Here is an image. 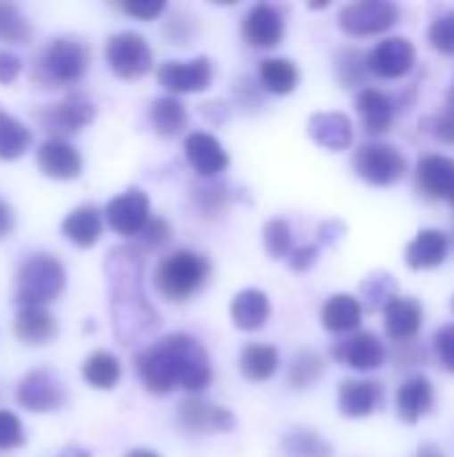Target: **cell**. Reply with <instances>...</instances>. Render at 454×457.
I'll list each match as a JSON object with an SVG mask.
<instances>
[{"instance_id": "cell-38", "label": "cell", "mask_w": 454, "mask_h": 457, "mask_svg": "<svg viewBox=\"0 0 454 457\" xmlns=\"http://www.w3.org/2000/svg\"><path fill=\"white\" fill-rule=\"evenodd\" d=\"M32 24L24 11L13 3H0V40L5 43H29Z\"/></svg>"}, {"instance_id": "cell-54", "label": "cell", "mask_w": 454, "mask_h": 457, "mask_svg": "<svg viewBox=\"0 0 454 457\" xmlns=\"http://www.w3.org/2000/svg\"><path fill=\"white\" fill-rule=\"evenodd\" d=\"M343 233H345L343 222H324V225L318 228V236H321L324 244H334Z\"/></svg>"}, {"instance_id": "cell-7", "label": "cell", "mask_w": 454, "mask_h": 457, "mask_svg": "<svg viewBox=\"0 0 454 457\" xmlns=\"http://www.w3.org/2000/svg\"><path fill=\"white\" fill-rule=\"evenodd\" d=\"M353 169L364 182L375 187H388L396 185L409 166L399 147L385 142H367L353 153Z\"/></svg>"}, {"instance_id": "cell-15", "label": "cell", "mask_w": 454, "mask_h": 457, "mask_svg": "<svg viewBox=\"0 0 454 457\" xmlns=\"http://www.w3.org/2000/svg\"><path fill=\"white\" fill-rule=\"evenodd\" d=\"M64 388L48 370H32L19 380L16 402L29 412H54L64 404Z\"/></svg>"}, {"instance_id": "cell-53", "label": "cell", "mask_w": 454, "mask_h": 457, "mask_svg": "<svg viewBox=\"0 0 454 457\" xmlns=\"http://www.w3.org/2000/svg\"><path fill=\"white\" fill-rule=\"evenodd\" d=\"M16 228V212L5 198H0V238H5Z\"/></svg>"}, {"instance_id": "cell-18", "label": "cell", "mask_w": 454, "mask_h": 457, "mask_svg": "<svg viewBox=\"0 0 454 457\" xmlns=\"http://www.w3.org/2000/svg\"><path fill=\"white\" fill-rule=\"evenodd\" d=\"M185 158L190 163V169L203 177V179H211L217 174H222L230 163L227 158V150L222 147V142L206 131H193L187 134L185 139Z\"/></svg>"}, {"instance_id": "cell-42", "label": "cell", "mask_w": 454, "mask_h": 457, "mask_svg": "<svg viewBox=\"0 0 454 457\" xmlns=\"http://www.w3.org/2000/svg\"><path fill=\"white\" fill-rule=\"evenodd\" d=\"M428 40L431 46L444 54V56H454V8L452 11H444L439 13L431 27H428Z\"/></svg>"}, {"instance_id": "cell-33", "label": "cell", "mask_w": 454, "mask_h": 457, "mask_svg": "<svg viewBox=\"0 0 454 457\" xmlns=\"http://www.w3.org/2000/svg\"><path fill=\"white\" fill-rule=\"evenodd\" d=\"M83 380L96 391H112L120 380V361L110 351H94L80 370Z\"/></svg>"}, {"instance_id": "cell-57", "label": "cell", "mask_w": 454, "mask_h": 457, "mask_svg": "<svg viewBox=\"0 0 454 457\" xmlns=\"http://www.w3.org/2000/svg\"><path fill=\"white\" fill-rule=\"evenodd\" d=\"M447 110H454V80L452 86H450V91H447Z\"/></svg>"}, {"instance_id": "cell-27", "label": "cell", "mask_w": 454, "mask_h": 457, "mask_svg": "<svg viewBox=\"0 0 454 457\" xmlns=\"http://www.w3.org/2000/svg\"><path fill=\"white\" fill-rule=\"evenodd\" d=\"M396 410L401 415L404 423L415 426L420 423V418H425L433 410V386L428 378H409L401 383L399 394H396Z\"/></svg>"}, {"instance_id": "cell-24", "label": "cell", "mask_w": 454, "mask_h": 457, "mask_svg": "<svg viewBox=\"0 0 454 457\" xmlns=\"http://www.w3.org/2000/svg\"><path fill=\"white\" fill-rule=\"evenodd\" d=\"M450 254V236L444 230H433L425 228L417 233V238L407 246L404 260L409 268L415 270H428V268H439Z\"/></svg>"}, {"instance_id": "cell-37", "label": "cell", "mask_w": 454, "mask_h": 457, "mask_svg": "<svg viewBox=\"0 0 454 457\" xmlns=\"http://www.w3.org/2000/svg\"><path fill=\"white\" fill-rule=\"evenodd\" d=\"M324 375V359L316 351H302L294 356L292 367H289V386L302 391V388H313Z\"/></svg>"}, {"instance_id": "cell-21", "label": "cell", "mask_w": 454, "mask_h": 457, "mask_svg": "<svg viewBox=\"0 0 454 457\" xmlns=\"http://www.w3.org/2000/svg\"><path fill=\"white\" fill-rule=\"evenodd\" d=\"M356 110L361 115V126L369 137H380L385 131H391L393 118H396V107L393 99L388 94H383L380 88L364 86L356 96Z\"/></svg>"}, {"instance_id": "cell-34", "label": "cell", "mask_w": 454, "mask_h": 457, "mask_svg": "<svg viewBox=\"0 0 454 457\" xmlns=\"http://www.w3.org/2000/svg\"><path fill=\"white\" fill-rule=\"evenodd\" d=\"M32 145V131L19 118L0 112V161H19Z\"/></svg>"}, {"instance_id": "cell-13", "label": "cell", "mask_w": 454, "mask_h": 457, "mask_svg": "<svg viewBox=\"0 0 454 457\" xmlns=\"http://www.w3.org/2000/svg\"><path fill=\"white\" fill-rule=\"evenodd\" d=\"M177 423L190 434H230L235 428V415L227 407L193 396L179 404Z\"/></svg>"}, {"instance_id": "cell-28", "label": "cell", "mask_w": 454, "mask_h": 457, "mask_svg": "<svg viewBox=\"0 0 454 457\" xmlns=\"http://www.w3.org/2000/svg\"><path fill=\"white\" fill-rule=\"evenodd\" d=\"M361 316H364V305H361L359 297H353V295H332L324 303L321 324H324V329H329L334 335H348V332H356L361 327Z\"/></svg>"}, {"instance_id": "cell-58", "label": "cell", "mask_w": 454, "mask_h": 457, "mask_svg": "<svg viewBox=\"0 0 454 457\" xmlns=\"http://www.w3.org/2000/svg\"><path fill=\"white\" fill-rule=\"evenodd\" d=\"M452 311H454V297H452Z\"/></svg>"}, {"instance_id": "cell-56", "label": "cell", "mask_w": 454, "mask_h": 457, "mask_svg": "<svg viewBox=\"0 0 454 457\" xmlns=\"http://www.w3.org/2000/svg\"><path fill=\"white\" fill-rule=\"evenodd\" d=\"M417 457H444V455H442V450H439V447H433V445H423V447H420V453H417Z\"/></svg>"}, {"instance_id": "cell-51", "label": "cell", "mask_w": 454, "mask_h": 457, "mask_svg": "<svg viewBox=\"0 0 454 457\" xmlns=\"http://www.w3.org/2000/svg\"><path fill=\"white\" fill-rule=\"evenodd\" d=\"M21 75V59L13 51H0V83H13Z\"/></svg>"}, {"instance_id": "cell-8", "label": "cell", "mask_w": 454, "mask_h": 457, "mask_svg": "<svg viewBox=\"0 0 454 457\" xmlns=\"http://www.w3.org/2000/svg\"><path fill=\"white\" fill-rule=\"evenodd\" d=\"M40 129L51 134V139H64L70 134L83 131L96 118V107L83 94H70L56 104H45L35 112Z\"/></svg>"}, {"instance_id": "cell-10", "label": "cell", "mask_w": 454, "mask_h": 457, "mask_svg": "<svg viewBox=\"0 0 454 457\" xmlns=\"http://www.w3.org/2000/svg\"><path fill=\"white\" fill-rule=\"evenodd\" d=\"M104 220L118 236H126V238L142 236V230L153 220L147 193L139 190V187H128L120 195L110 198L107 206H104Z\"/></svg>"}, {"instance_id": "cell-2", "label": "cell", "mask_w": 454, "mask_h": 457, "mask_svg": "<svg viewBox=\"0 0 454 457\" xmlns=\"http://www.w3.org/2000/svg\"><path fill=\"white\" fill-rule=\"evenodd\" d=\"M134 364L142 386L158 396H166L174 388H185L187 394L198 396L211 386L214 378L206 348L185 332L166 335L142 348Z\"/></svg>"}, {"instance_id": "cell-12", "label": "cell", "mask_w": 454, "mask_h": 457, "mask_svg": "<svg viewBox=\"0 0 454 457\" xmlns=\"http://www.w3.org/2000/svg\"><path fill=\"white\" fill-rule=\"evenodd\" d=\"M332 356L356 372H375L385 364L388 351L385 343L375 332H353L351 337H343L334 343Z\"/></svg>"}, {"instance_id": "cell-48", "label": "cell", "mask_w": 454, "mask_h": 457, "mask_svg": "<svg viewBox=\"0 0 454 457\" xmlns=\"http://www.w3.org/2000/svg\"><path fill=\"white\" fill-rule=\"evenodd\" d=\"M120 11L128 13V16H136V19H144V21H153L158 19L163 11H166V3L163 0H142V3H120Z\"/></svg>"}, {"instance_id": "cell-50", "label": "cell", "mask_w": 454, "mask_h": 457, "mask_svg": "<svg viewBox=\"0 0 454 457\" xmlns=\"http://www.w3.org/2000/svg\"><path fill=\"white\" fill-rule=\"evenodd\" d=\"M235 99H238V107H260L262 104V96H260V86H252L249 78H241L235 83Z\"/></svg>"}, {"instance_id": "cell-3", "label": "cell", "mask_w": 454, "mask_h": 457, "mask_svg": "<svg viewBox=\"0 0 454 457\" xmlns=\"http://www.w3.org/2000/svg\"><path fill=\"white\" fill-rule=\"evenodd\" d=\"M91 64V51L83 40L75 37H54L48 40L32 67V80L43 88H59L78 83Z\"/></svg>"}, {"instance_id": "cell-11", "label": "cell", "mask_w": 454, "mask_h": 457, "mask_svg": "<svg viewBox=\"0 0 454 457\" xmlns=\"http://www.w3.org/2000/svg\"><path fill=\"white\" fill-rule=\"evenodd\" d=\"M214 80V64L209 56H195L190 62H163L158 67V83L171 94H195L206 91Z\"/></svg>"}, {"instance_id": "cell-31", "label": "cell", "mask_w": 454, "mask_h": 457, "mask_svg": "<svg viewBox=\"0 0 454 457\" xmlns=\"http://www.w3.org/2000/svg\"><path fill=\"white\" fill-rule=\"evenodd\" d=\"M260 83L265 91L270 94H278V96H286L297 88L300 83V70L292 59H284V56H270V59H262L260 62Z\"/></svg>"}, {"instance_id": "cell-25", "label": "cell", "mask_w": 454, "mask_h": 457, "mask_svg": "<svg viewBox=\"0 0 454 457\" xmlns=\"http://www.w3.org/2000/svg\"><path fill=\"white\" fill-rule=\"evenodd\" d=\"M385 332L391 340H412L423 327V305L415 297H393L385 311Z\"/></svg>"}, {"instance_id": "cell-39", "label": "cell", "mask_w": 454, "mask_h": 457, "mask_svg": "<svg viewBox=\"0 0 454 457\" xmlns=\"http://www.w3.org/2000/svg\"><path fill=\"white\" fill-rule=\"evenodd\" d=\"M262 244H265V252L273 257V260H284V257H292V228L286 220H270L265 222L262 228Z\"/></svg>"}, {"instance_id": "cell-32", "label": "cell", "mask_w": 454, "mask_h": 457, "mask_svg": "<svg viewBox=\"0 0 454 457\" xmlns=\"http://www.w3.org/2000/svg\"><path fill=\"white\" fill-rule=\"evenodd\" d=\"M241 375L252 383H265L270 380L276 372H278V364H281V356L273 345H265V343H254V345H246L244 353H241Z\"/></svg>"}, {"instance_id": "cell-20", "label": "cell", "mask_w": 454, "mask_h": 457, "mask_svg": "<svg viewBox=\"0 0 454 457\" xmlns=\"http://www.w3.org/2000/svg\"><path fill=\"white\" fill-rule=\"evenodd\" d=\"M308 134L310 139L329 150V153H343L353 145V123L345 112H313L308 118Z\"/></svg>"}, {"instance_id": "cell-41", "label": "cell", "mask_w": 454, "mask_h": 457, "mask_svg": "<svg viewBox=\"0 0 454 457\" xmlns=\"http://www.w3.org/2000/svg\"><path fill=\"white\" fill-rule=\"evenodd\" d=\"M193 201L198 206V212L203 217H219L227 204H230V195H227V187L225 185H217V182H206L201 187L193 190Z\"/></svg>"}, {"instance_id": "cell-44", "label": "cell", "mask_w": 454, "mask_h": 457, "mask_svg": "<svg viewBox=\"0 0 454 457\" xmlns=\"http://www.w3.org/2000/svg\"><path fill=\"white\" fill-rule=\"evenodd\" d=\"M24 445V426L19 415L0 410V450H19Z\"/></svg>"}, {"instance_id": "cell-55", "label": "cell", "mask_w": 454, "mask_h": 457, "mask_svg": "<svg viewBox=\"0 0 454 457\" xmlns=\"http://www.w3.org/2000/svg\"><path fill=\"white\" fill-rule=\"evenodd\" d=\"M123 457H161L155 450H147V447H134V450H128Z\"/></svg>"}, {"instance_id": "cell-29", "label": "cell", "mask_w": 454, "mask_h": 457, "mask_svg": "<svg viewBox=\"0 0 454 457\" xmlns=\"http://www.w3.org/2000/svg\"><path fill=\"white\" fill-rule=\"evenodd\" d=\"M13 332L24 345H48L59 335V324L45 308H19Z\"/></svg>"}, {"instance_id": "cell-30", "label": "cell", "mask_w": 454, "mask_h": 457, "mask_svg": "<svg viewBox=\"0 0 454 457\" xmlns=\"http://www.w3.org/2000/svg\"><path fill=\"white\" fill-rule=\"evenodd\" d=\"M147 118L158 137H177L187 129V107L171 94L153 99Z\"/></svg>"}, {"instance_id": "cell-36", "label": "cell", "mask_w": 454, "mask_h": 457, "mask_svg": "<svg viewBox=\"0 0 454 457\" xmlns=\"http://www.w3.org/2000/svg\"><path fill=\"white\" fill-rule=\"evenodd\" d=\"M393 297H399V284L388 273H377V276H372V278H367L361 284V305L367 311H380V308L385 311V305Z\"/></svg>"}, {"instance_id": "cell-47", "label": "cell", "mask_w": 454, "mask_h": 457, "mask_svg": "<svg viewBox=\"0 0 454 457\" xmlns=\"http://www.w3.org/2000/svg\"><path fill=\"white\" fill-rule=\"evenodd\" d=\"M169 238H171V228H169V222L161 220V217H153V220L147 222V228L142 230V244H144L147 249H158V246H163Z\"/></svg>"}, {"instance_id": "cell-26", "label": "cell", "mask_w": 454, "mask_h": 457, "mask_svg": "<svg viewBox=\"0 0 454 457\" xmlns=\"http://www.w3.org/2000/svg\"><path fill=\"white\" fill-rule=\"evenodd\" d=\"M270 300L262 289H244L230 303V319L241 332H257L270 319Z\"/></svg>"}, {"instance_id": "cell-49", "label": "cell", "mask_w": 454, "mask_h": 457, "mask_svg": "<svg viewBox=\"0 0 454 457\" xmlns=\"http://www.w3.org/2000/svg\"><path fill=\"white\" fill-rule=\"evenodd\" d=\"M318 254H321V249H318L316 244L300 246V249H294V252H292L289 265H292V270H294V273H308V270L318 262Z\"/></svg>"}, {"instance_id": "cell-46", "label": "cell", "mask_w": 454, "mask_h": 457, "mask_svg": "<svg viewBox=\"0 0 454 457\" xmlns=\"http://www.w3.org/2000/svg\"><path fill=\"white\" fill-rule=\"evenodd\" d=\"M425 131L433 134L436 139L447 142V145H454V110H444L433 118H425L423 120Z\"/></svg>"}, {"instance_id": "cell-59", "label": "cell", "mask_w": 454, "mask_h": 457, "mask_svg": "<svg viewBox=\"0 0 454 457\" xmlns=\"http://www.w3.org/2000/svg\"><path fill=\"white\" fill-rule=\"evenodd\" d=\"M450 204H452V206H454V198H452V201H450Z\"/></svg>"}, {"instance_id": "cell-6", "label": "cell", "mask_w": 454, "mask_h": 457, "mask_svg": "<svg viewBox=\"0 0 454 457\" xmlns=\"http://www.w3.org/2000/svg\"><path fill=\"white\" fill-rule=\"evenodd\" d=\"M104 59L110 70L123 80H136L153 70V48L144 35L134 29H120L107 37Z\"/></svg>"}, {"instance_id": "cell-4", "label": "cell", "mask_w": 454, "mask_h": 457, "mask_svg": "<svg viewBox=\"0 0 454 457\" xmlns=\"http://www.w3.org/2000/svg\"><path fill=\"white\" fill-rule=\"evenodd\" d=\"M209 276L211 262L203 254L193 249H177L158 262L153 281L161 297H166L169 303H185L203 289Z\"/></svg>"}, {"instance_id": "cell-16", "label": "cell", "mask_w": 454, "mask_h": 457, "mask_svg": "<svg viewBox=\"0 0 454 457\" xmlns=\"http://www.w3.org/2000/svg\"><path fill=\"white\" fill-rule=\"evenodd\" d=\"M35 163L40 169V174L51 177V179H78L83 174V155L67 142V139H45L37 153H35Z\"/></svg>"}, {"instance_id": "cell-43", "label": "cell", "mask_w": 454, "mask_h": 457, "mask_svg": "<svg viewBox=\"0 0 454 457\" xmlns=\"http://www.w3.org/2000/svg\"><path fill=\"white\" fill-rule=\"evenodd\" d=\"M195 29H198V24H195V19H193L187 11H174L171 19H169L166 27H163V35H166L169 40H174L177 46H187L190 37L195 35Z\"/></svg>"}, {"instance_id": "cell-52", "label": "cell", "mask_w": 454, "mask_h": 457, "mask_svg": "<svg viewBox=\"0 0 454 457\" xmlns=\"http://www.w3.org/2000/svg\"><path fill=\"white\" fill-rule=\"evenodd\" d=\"M201 112L211 120V123H225L230 118V107L225 102H206L201 104Z\"/></svg>"}, {"instance_id": "cell-14", "label": "cell", "mask_w": 454, "mask_h": 457, "mask_svg": "<svg viewBox=\"0 0 454 457\" xmlns=\"http://www.w3.org/2000/svg\"><path fill=\"white\" fill-rule=\"evenodd\" d=\"M415 62H417L415 43L396 35V37L380 40L372 48V54H369V72L377 75V78H385V80H399V78L412 72Z\"/></svg>"}, {"instance_id": "cell-45", "label": "cell", "mask_w": 454, "mask_h": 457, "mask_svg": "<svg viewBox=\"0 0 454 457\" xmlns=\"http://www.w3.org/2000/svg\"><path fill=\"white\" fill-rule=\"evenodd\" d=\"M433 351H436L439 361L444 364V370L454 372V324L442 327V329L433 335Z\"/></svg>"}, {"instance_id": "cell-5", "label": "cell", "mask_w": 454, "mask_h": 457, "mask_svg": "<svg viewBox=\"0 0 454 457\" xmlns=\"http://www.w3.org/2000/svg\"><path fill=\"white\" fill-rule=\"evenodd\" d=\"M67 287L64 265L45 252L29 254L16 273V303L19 308H45Z\"/></svg>"}, {"instance_id": "cell-9", "label": "cell", "mask_w": 454, "mask_h": 457, "mask_svg": "<svg viewBox=\"0 0 454 457\" xmlns=\"http://www.w3.org/2000/svg\"><path fill=\"white\" fill-rule=\"evenodd\" d=\"M399 16L401 11L391 0H359V3L345 5L337 21H340V29H345L353 37H369V35L388 32L399 21Z\"/></svg>"}, {"instance_id": "cell-19", "label": "cell", "mask_w": 454, "mask_h": 457, "mask_svg": "<svg viewBox=\"0 0 454 457\" xmlns=\"http://www.w3.org/2000/svg\"><path fill=\"white\" fill-rule=\"evenodd\" d=\"M417 187L433 201H452L454 198V158L428 153L417 161Z\"/></svg>"}, {"instance_id": "cell-1", "label": "cell", "mask_w": 454, "mask_h": 457, "mask_svg": "<svg viewBox=\"0 0 454 457\" xmlns=\"http://www.w3.org/2000/svg\"><path fill=\"white\" fill-rule=\"evenodd\" d=\"M110 313L118 343L139 345L158 329V311L144 295V257L136 246H115L104 260Z\"/></svg>"}, {"instance_id": "cell-35", "label": "cell", "mask_w": 454, "mask_h": 457, "mask_svg": "<svg viewBox=\"0 0 454 457\" xmlns=\"http://www.w3.org/2000/svg\"><path fill=\"white\" fill-rule=\"evenodd\" d=\"M281 450L286 457H332L334 450L332 445L318 436L316 431H308V428H297L292 434L284 436L281 442Z\"/></svg>"}, {"instance_id": "cell-23", "label": "cell", "mask_w": 454, "mask_h": 457, "mask_svg": "<svg viewBox=\"0 0 454 457\" xmlns=\"http://www.w3.org/2000/svg\"><path fill=\"white\" fill-rule=\"evenodd\" d=\"M102 228H104V212H99L94 204H83L62 220V236L80 249L94 246L102 236Z\"/></svg>"}, {"instance_id": "cell-17", "label": "cell", "mask_w": 454, "mask_h": 457, "mask_svg": "<svg viewBox=\"0 0 454 457\" xmlns=\"http://www.w3.org/2000/svg\"><path fill=\"white\" fill-rule=\"evenodd\" d=\"M286 24L276 5L257 3L244 16V40L252 48H276L284 40Z\"/></svg>"}, {"instance_id": "cell-40", "label": "cell", "mask_w": 454, "mask_h": 457, "mask_svg": "<svg viewBox=\"0 0 454 457\" xmlns=\"http://www.w3.org/2000/svg\"><path fill=\"white\" fill-rule=\"evenodd\" d=\"M369 70V56L356 48H345L337 56V78L343 86H364V75Z\"/></svg>"}, {"instance_id": "cell-22", "label": "cell", "mask_w": 454, "mask_h": 457, "mask_svg": "<svg viewBox=\"0 0 454 457\" xmlns=\"http://www.w3.org/2000/svg\"><path fill=\"white\" fill-rule=\"evenodd\" d=\"M383 402V386L377 380H343L337 388V404L345 418H369Z\"/></svg>"}]
</instances>
